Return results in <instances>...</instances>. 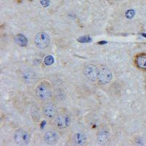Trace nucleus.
<instances>
[{
  "instance_id": "14",
  "label": "nucleus",
  "mask_w": 146,
  "mask_h": 146,
  "mask_svg": "<svg viewBox=\"0 0 146 146\" xmlns=\"http://www.w3.org/2000/svg\"><path fill=\"white\" fill-rule=\"evenodd\" d=\"M78 41L80 43H88V42H91V38L88 36H83L79 37L78 39Z\"/></svg>"
},
{
  "instance_id": "12",
  "label": "nucleus",
  "mask_w": 146,
  "mask_h": 146,
  "mask_svg": "<svg viewBox=\"0 0 146 146\" xmlns=\"http://www.w3.org/2000/svg\"><path fill=\"white\" fill-rule=\"evenodd\" d=\"M15 40L16 42V43L21 47L27 46V42H28L27 37L24 35H21V34H19V35H16L15 37Z\"/></svg>"
},
{
  "instance_id": "9",
  "label": "nucleus",
  "mask_w": 146,
  "mask_h": 146,
  "mask_svg": "<svg viewBox=\"0 0 146 146\" xmlns=\"http://www.w3.org/2000/svg\"><path fill=\"white\" fill-rule=\"evenodd\" d=\"M135 64L138 69L146 71V53H139L135 58Z\"/></svg>"
},
{
  "instance_id": "10",
  "label": "nucleus",
  "mask_w": 146,
  "mask_h": 146,
  "mask_svg": "<svg viewBox=\"0 0 146 146\" xmlns=\"http://www.w3.org/2000/svg\"><path fill=\"white\" fill-rule=\"evenodd\" d=\"M110 134L109 131L105 129H103L100 130L97 134V139L100 143H106L110 139Z\"/></svg>"
},
{
  "instance_id": "11",
  "label": "nucleus",
  "mask_w": 146,
  "mask_h": 146,
  "mask_svg": "<svg viewBox=\"0 0 146 146\" xmlns=\"http://www.w3.org/2000/svg\"><path fill=\"white\" fill-rule=\"evenodd\" d=\"M74 143L75 145H82L84 144L86 141V135H85L83 132H77L75 133V135H74Z\"/></svg>"
},
{
  "instance_id": "7",
  "label": "nucleus",
  "mask_w": 146,
  "mask_h": 146,
  "mask_svg": "<svg viewBox=\"0 0 146 146\" xmlns=\"http://www.w3.org/2000/svg\"><path fill=\"white\" fill-rule=\"evenodd\" d=\"M113 79V73L109 69L102 68L100 70L98 75V82L101 85H106Z\"/></svg>"
},
{
  "instance_id": "8",
  "label": "nucleus",
  "mask_w": 146,
  "mask_h": 146,
  "mask_svg": "<svg viewBox=\"0 0 146 146\" xmlns=\"http://www.w3.org/2000/svg\"><path fill=\"white\" fill-rule=\"evenodd\" d=\"M44 141L48 145H53L56 143L59 139V135L56 131L49 130L46 131L44 135Z\"/></svg>"
},
{
  "instance_id": "16",
  "label": "nucleus",
  "mask_w": 146,
  "mask_h": 146,
  "mask_svg": "<svg viewBox=\"0 0 146 146\" xmlns=\"http://www.w3.org/2000/svg\"><path fill=\"white\" fill-rule=\"evenodd\" d=\"M40 3H41L42 5H43L44 7H47V6L49 5L50 0H41V1H40Z\"/></svg>"
},
{
  "instance_id": "5",
  "label": "nucleus",
  "mask_w": 146,
  "mask_h": 146,
  "mask_svg": "<svg viewBox=\"0 0 146 146\" xmlns=\"http://www.w3.org/2000/svg\"><path fill=\"white\" fill-rule=\"evenodd\" d=\"M83 72H84V75L88 80H89L90 81L94 82L98 79L100 70L96 65L89 64L85 66Z\"/></svg>"
},
{
  "instance_id": "18",
  "label": "nucleus",
  "mask_w": 146,
  "mask_h": 146,
  "mask_svg": "<svg viewBox=\"0 0 146 146\" xmlns=\"http://www.w3.org/2000/svg\"><path fill=\"white\" fill-rule=\"evenodd\" d=\"M142 35H143L144 37H146V34H142Z\"/></svg>"
},
{
  "instance_id": "17",
  "label": "nucleus",
  "mask_w": 146,
  "mask_h": 146,
  "mask_svg": "<svg viewBox=\"0 0 146 146\" xmlns=\"http://www.w3.org/2000/svg\"><path fill=\"white\" fill-rule=\"evenodd\" d=\"M102 43H104V44H105L106 43V42H99V44H102Z\"/></svg>"
},
{
  "instance_id": "15",
  "label": "nucleus",
  "mask_w": 146,
  "mask_h": 146,
  "mask_svg": "<svg viewBox=\"0 0 146 146\" xmlns=\"http://www.w3.org/2000/svg\"><path fill=\"white\" fill-rule=\"evenodd\" d=\"M134 15H135V11L133 10H129L126 11V17L127 18H132Z\"/></svg>"
},
{
  "instance_id": "13",
  "label": "nucleus",
  "mask_w": 146,
  "mask_h": 146,
  "mask_svg": "<svg viewBox=\"0 0 146 146\" xmlns=\"http://www.w3.org/2000/svg\"><path fill=\"white\" fill-rule=\"evenodd\" d=\"M53 62H54V58L52 56H47L44 59V63L46 66H50V65L53 64Z\"/></svg>"
},
{
  "instance_id": "3",
  "label": "nucleus",
  "mask_w": 146,
  "mask_h": 146,
  "mask_svg": "<svg viewBox=\"0 0 146 146\" xmlns=\"http://www.w3.org/2000/svg\"><path fill=\"white\" fill-rule=\"evenodd\" d=\"M31 136L29 133L25 130L19 129L16 130L14 134V140L18 145H26L30 143Z\"/></svg>"
},
{
  "instance_id": "4",
  "label": "nucleus",
  "mask_w": 146,
  "mask_h": 146,
  "mask_svg": "<svg viewBox=\"0 0 146 146\" xmlns=\"http://www.w3.org/2000/svg\"><path fill=\"white\" fill-rule=\"evenodd\" d=\"M50 36L44 32H40L36 35L35 37V43L40 49H45L50 44Z\"/></svg>"
},
{
  "instance_id": "6",
  "label": "nucleus",
  "mask_w": 146,
  "mask_h": 146,
  "mask_svg": "<svg viewBox=\"0 0 146 146\" xmlns=\"http://www.w3.org/2000/svg\"><path fill=\"white\" fill-rule=\"evenodd\" d=\"M71 124V118L67 114H60L55 118V126L59 129H64Z\"/></svg>"
},
{
  "instance_id": "2",
  "label": "nucleus",
  "mask_w": 146,
  "mask_h": 146,
  "mask_svg": "<svg viewBox=\"0 0 146 146\" xmlns=\"http://www.w3.org/2000/svg\"><path fill=\"white\" fill-rule=\"evenodd\" d=\"M42 113L45 119L48 121L54 120L57 116V108L53 103L46 102L42 106Z\"/></svg>"
},
{
  "instance_id": "1",
  "label": "nucleus",
  "mask_w": 146,
  "mask_h": 146,
  "mask_svg": "<svg viewBox=\"0 0 146 146\" xmlns=\"http://www.w3.org/2000/svg\"><path fill=\"white\" fill-rule=\"evenodd\" d=\"M35 95L40 101L47 102L50 100L53 96V88L50 82L48 80L40 82L35 88Z\"/></svg>"
}]
</instances>
